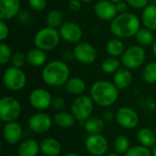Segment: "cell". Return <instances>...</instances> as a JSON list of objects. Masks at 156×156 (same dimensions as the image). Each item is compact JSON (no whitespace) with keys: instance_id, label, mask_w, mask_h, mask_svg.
Returning <instances> with one entry per match:
<instances>
[{"instance_id":"40","label":"cell","mask_w":156,"mask_h":156,"mask_svg":"<svg viewBox=\"0 0 156 156\" xmlns=\"http://www.w3.org/2000/svg\"><path fill=\"white\" fill-rule=\"evenodd\" d=\"M8 33H9V30H8L7 25L5 23L4 20H1L0 21V40L2 42L8 37Z\"/></svg>"},{"instance_id":"17","label":"cell","mask_w":156,"mask_h":156,"mask_svg":"<svg viewBox=\"0 0 156 156\" xmlns=\"http://www.w3.org/2000/svg\"><path fill=\"white\" fill-rule=\"evenodd\" d=\"M20 12L19 0H0V18L8 20L17 16Z\"/></svg>"},{"instance_id":"12","label":"cell","mask_w":156,"mask_h":156,"mask_svg":"<svg viewBox=\"0 0 156 156\" xmlns=\"http://www.w3.org/2000/svg\"><path fill=\"white\" fill-rule=\"evenodd\" d=\"M53 120L45 112H37L33 114L28 120V128L35 133L41 134L50 130Z\"/></svg>"},{"instance_id":"9","label":"cell","mask_w":156,"mask_h":156,"mask_svg":"<svg viewBox=\"0 0 156 156\" xmlns=\"http://www.w3.org/2000/svg\"><path fill=\"white\" fill-rule=\"evenodd\" d=\"M87 152L93 156H103L109 149L108 140L101 134H90L85 140Z\"/></svg>"},{"instance_id":"18","label":"cell","mask_w":156,"mask_h":156,"mask_svg":"<svg viewBox=\"0 0 156 156\" xmlns=\"http://www.w3.org/2000/svg\"><path fill=\"white\" fill-rule=\"evenodd\" d=\"M40 153L45 156H58L61 153V144L55 138L48 137L39 144Z\"/></svg>"},{"instance_id":"33","label":"cell","mask_w":156,"mask_h":156,"mask_svg":"<svg viewBox=\"0 0 156 156\" xmlns=\"http://www.w3.org/2000/svg\"><path fill=\"white\" fill-rule=\"evenodd\" d=\"M125 156H152V153L149 148L143 145H137L130 148Z\"/></svg>"},{"instance_id":"45","label":"cell","mask_w":156,"mask_h":156,"mask_svg":"<svg viewBox=\"0 0 156 156\" xmlns=\"http://www.w3.org/2000/svg\"><path fill=\"white\" fill-rule=\"evenodd\" d=\"M153 53H154V55L155 56L156 58V39L155 41L154 42V44H153Z\"/></svg>"},{"instance_id":"1","label":"cell","mask_w":156,"mask_h":156,"mask_svg":"<svg viewBox=\"0 0 156 156\" xmlns=\"http://www.w3.org/2000/svg\"><path fill=\"white\" fill-rule=\"evenodd\" d=\"M90 97L96 105L108 108L118 101L119 89L111 81L98 80L90 87Z\"/></svg>"},{"instance_id":"44","label":"cell","mask_w":156,"mask_h":156,"mask_svg":"<svg viewBox=\"0 0 156 156\" xmlns=\"http://www.w3.org/2000/svg\"><path fill=\"white\" fill-rule=\"evenodd\" d=\"M103 156H122L120 154L118 153H110V154H106L105 155Z\"/></svg>"},{"instance_id":"8","label":"cell","mask_w":156,"mask_h":156,"mask_svg":"<svg viewBox=\"0 0 156 156\" xmlns=\"http://www.w3.org/2000/svg\"><path fill=\"white\" fill-rule=\"evenodd\" d=\"M145 59V51L139 46L134 45L128 48L122 54L121 62L124 68L128 69H137L144 62Z\"/></svg>"},{"instance_id":"35","label":"cell","mask_w":156,"mask_h":156,"mask_svg":"<svg viewBox=\"0 0 156 156\" xmlns=\"http://www.w3.org/2000/svg\"><path fill=\"white\" fill-rule=\"evenodd\" d=\"M10 61L13 67L21 69L27 62V57L22 52H16L15 54H13Z\"/></svg>"},{"instance_id":"32","label":"cell","mask_w":156,"mask_h":156,"mask_svg":"<svg viewBox=\"0 0 156 156\" xmlns=\"http://www.w3.org/2000/svg\"><path fill=\"white\" fill-rule=\"evenodd\" d=\"M143 79L148 84L156 83V62H150L144 67Z\"/></svg>"},{"instance_id":"39","label":"cell","mask_w":156,"mask_h":156,"mask_svg":"<svg viewBox=\"0 0 156 156\" xmlns=\"http://www.w3.org/2000/svg\"><path fill=\"white\" fill-rule=\"evenodd\" d=\"M18 17V21L22 24V25H27L31 22L32 17L30 13H28L27 11L24 10V11H20L19 14L17 15Z\"/></svg>"},{"instance_id":"22","label":"cell","mask_w":156,"mask_h":156,"mask_svg":"<svg viewBox=\"0 0 156 156\" xmlns=\"http://www.w3.org/2000/svg\"><path fill=\"white\" fill-rule=\"evenodd\" d=\"M27 62L32 67H41L47 61V55L44 50L37 48L30 49L27 54Z\"/></svg>"},{"instance_id":"27","label":"cell","mask_w":156,"mask_h":156,"mask_svg":"<svg viewBox=\"0 0 156 156\" xmlns=\"http://www.w3.org/2000/svg\"><path fill=\"white\" fill-rule=\"evenodd\" d=\"M107 53L113 58H117L122 56L124 50V44L119 38H112L111 39L106 45Z\"/></svg>"},{"instance_id":"49","label":"cell","mask_w":156,"mask_h":156,"mask_svg":"<svg viewBox=\"0 0 156 156\" xmlns=\"http://www.w3.org/2000/svg\"><path fill=\"white\" fill-rule=\"evenodd\" d=\"M110 1H112V2L114 3V4H117V3H119V2H121V1H123V0H110Z\"/></svg>"},{"instance_id":"46","label":"cell","mask_w":156,"mask_h":156,"mask_svg":"<svg viewBox=\"0 0 156 156\" xmlns=\"http://www.w3.org/2000/svg\"><path fill=\"white\" fill-rule=\"evenodd\" d=\"M63 156H81L79 154H76V153H69V154H66Z\"/></svg>"},{"instance_id":"29","label":"cell","mask_w":156,"mask_h":156,"mask_svg":"<svg viewBox=\"0 0 156 156\" xmlns=\"http://www.w3.org/2000/svg\"><path fill=\"white\" fill-rule=\"evenodd\" d=\"M63 14L58 11V10H50L46 17V21L48 27H53V28H57V27H60L61 25L64 23L63 22Z\"/></svg>"},{"instance_id":"43","label":"cell","mask_w":156,"mask_h":156,"mask_svg":"<svg viewBox=\"0 0 156 156\" xmlns=\"http://www.w3.org/2000/svg\"><path fill=\"white\" fill-rule=\"evenodd\" d=\"M128 4H127V2L125 1H121V2H119V3H117L116 4V7H117V11H118V13H120V14H122V13H125L126 12V10H127V8H128Z\"/></svg>"},{"instance_id":"47","label":"cell","mask_w":156,"mask_h":156,"mask_svg":"<svg viewBox=\"0 0 156 156\" xmlns=\"http://www.w3.org/2000/svg\"><path fill=\"white\" fill-rule=\"evenodd\" d=\"M153 152H152V156H156V144L154 145V147H153Z\"/></svg>"},{"instance_id":"16","label":"cell","mask_w":156,"mask_h":156,"mask_svg":"<svg viewBox=\"0 0 156 156\" xmlns=\"http://www.w3.org/2000/svg\"><path fill=\"white\" fill-rule=\"evenodd\" d=\"M2 133L5 143L14 145L21 141L23 136V129L17 122H11L5 124Z\"/></svg>"},{"instance_id":"36","label":"cell","mask_w":156,"mask_h":156,"mask_svg":"<svg viewBox=\"0 0 156 156\" xmlns=\"http://www.w3.org/2000/svg\"><path fill=\"white\" fill-rule=\"evenodd\" d=\"M29 6L36 11H42L47 6V0H27Z\"/></svg>"},{"instance_id":"28","label":"cell","mask_w":156,"mask_h":156,"mask_svg":"<svg viewBox=\"0 0 156 156\" xmlns=\"http://www.w3.org/2000/svg\"><path fill=\"white\" fill-rule=\"evenodd\" d=\"M135 37H136L137 42L142 46H149L151 44H154V42L155 41L154 36L152 33V30L148 29L147 27L140 28Z\"/></svg>"},{"instance_id":"48","label":"cell","mask_w":156,"mask_h":156,"mask_svg":"<svg viewBox=\"0 0 156 156\" xmlns=\"http://www.w3.org/2000/svg\"><path fill=\"white\" fill-rule=\"evenodd\" d=\"M149 3L151 5H156V0H149Z\"/></svg>"},{"instance_id":"23","label":"cell","mask_w":156,"mask_h":156,"mask_svg":"<svg viewBox=\"0 0 156 156\" xmlns=\"http://www.w3.org/2000/svg\"><path fill=\"white\" fill-rule=\"evenodd\" d=\"M65 88L69 94L80 96L82 95V93L86 90V82L81 78L72 77L69 78V80L66 82Z\"/></svg>"},{"instance_id":"51","label":"cell","mask_w":156,"mask_h":156,"mask_svg":"<svg viewBox=\"0 0 156 156\" xmlns=\"http://www.w3.org/2000/svg\"><path fill=\"white\" fill-rule=\"evenodd\" d=\"M9 156H18V155H17V154H16V155H9Z\"/></svg>"},{"instance_id":"15","label":"cell","mask_w":156,"mask_h":156,"mask_svg":"<svg viewBox=\"0 0 156 156\" xmlns=\"http://www.w3.org/2000/svg\"><path fill=\"white\" fill-rule=\"evenodd\" d=\"M94 11L96 16L103 21H112L118 16L116 4L110 0L98 1L95 5Z\"/></svg>"},{"instance_id":"4","label":"cell","mask_w":156,"mask_h":156,"mask_svg":"<svg viewBox=\"0 0 156 156\" xmlns=\"http://www.w3.org/2000/svg\"><path fill=\"white\" fill-rule=\"evenodd\" d=\"M60 35L57 28L47 27L41 28L34 37V44L36 48L44 51L54 49L59 43Z\"/></svg>"},{"instance_id":"50","label":"cell","mask_w":156,"mask_h":156,"mask_svg":"<svg viewBox=\"0 0 156 156\" xmlns=\"http://www.w3.org/2000/svg\"><path fill=\"white\" fill-rule=\"evenodd\" d=\"M80 1L85 2V3H90V2H91V1H93V0H80Z\"/></svg>"},{"instance_id":"52","label":"cell","mask_w":156,"mask_h":156,"mask_svg":"<svg viewBox=\"0 0 156 156\" xmlns=\"http://www.w3.org/2000/svg\"><path fill=\"white\" fill-rule=\"evenodd\" d=\"M155 134H156V128H155Z\"/></svg>"},{"instance_id":"2","label":"cell","mask_w":156,"mask_h":156,"mask_svg":"<svg viewBox=\"0 0 156 156\" xmlns=\"http://www.w3.org/2000/svg\"><path fill=\"white\" fill-rule=\"evenodd\" d=\"M141 22L134 14L125 12L119 14L111 23V31L120 38L135 37L140 30Z\"/></svg>"},{"instance_id":"13","label":"cell","mask_w":156,"mask_h":156,"mask_svg":"<svg viewBox=\"0 0 156 156\" xmlns=\"http://www.w3.org/2000/svg\"><path fill=\"white\" fill-rule=\"evenodd\" d=\"M74 58L82 64H91L97 58L95 48L88 42H80L73 50Z\"/></svg>"},{"instance_id":"41","label":"cell","mask_w":156,"mask_h":156,"mask_svg":"<svg viewBox=\"0 0 156 156\" xmlns=\"http://www.w3.org/2000/svg\"><path fill=\"white\" fill-rule=\"evenodd\" d=\"M81 5H80V2L79 0H70L69 2V8L72 11V12H78L80 11Z\"/></svg>"},{"instance_id":"5","label":"cell","mask_w":156,"mask_h":156,"mask_svg":"<svg viewBox=\"0 0 156 156\" xmlns=\"http://www.w3.org/2000/svg\"><path fill=\"white\" fill-rule=\"evenodd\" d=\"M93 101L86 95H80L75 98L70 106V112L76 121L81 122H86L93 112Z\"/></svg>"},{"instance_id":"3","label":"cell","mask_w":156,"mask_h":156,"mask_svg":"<svg viewBox=\"0 0 156 156\" xmlns=\"http://www.w3.org/2000/svg\"><path fill=\"white\" fill-rule=\"evenodd\" d=\"M70 69L66 62L53 60L48 63L42 70V80L49 86L58 87L65 85L69 80Z\"/></svg>"},{"instance_id":"42","label":"cell","mask_w":156,"mask_h":156,"mask_svg":"<svg viewBox=\"0 0 156 156\" xmlns=\"http://www.w3.org/2000/svg\"><path fill=\"white\" fill-rule=\"evenodd\" d=\"M103 121L105 122H111L113 121V119L115 118V115L113 114V112L112 111H105L102 114V117Z\"/></svg>"},{"instance_id":"34","label":"cell","mask_w":156,"mask_h":156,"mask_svg":"<svg viewBox=\"0 0 156 156\" xmlns=\"http://www.w3.org/2000/svg\"><path fill=\"white\" fill-rule=\"evenodd\" d=\"M12 52L9 48V46L5 43H1L0 44V63L2 65L6 64L8 61L11 60L12 58Z\"/></svg>"},{"instance_id":"20","label":"cell","mask_w":156,"mask_h":156,"mask_svg":"<svg viewBox=\"0 0 156 156\" xmlns=\"http://www.w3.org/2000/svg\"><path fill=\"white\" fill-rule=\"evenodd\" d=\"M133 81V75L130 69L123 68L120 69L114 73L113 83L119 90H124L128 88Z\"/></svg>"},{"instance_id":"25","label":"cell","mask_w":156,"mask_h":156,"mask_svg":"<svg viewBox=\"0 0 156 156\" xmlns=\"http://www.w3.org/2000/svg\"><path fill=\"white\" fill-rule=\"evenodd\" d=\"M142 20L145 27L156 30V5H148L142 14Z\"/></svg>"},{"instance_id":"14","label":"cell","mask_w":156,"mask_h":156,"mask_svg":"<svg viewBox=\"0 0 156 156\" xmlns=\"http://www.w3.org/2000/svg\"><path fill=\"white\" fill-rule=\"evenodd\" d=\"M60 37L69 43H80L82 38V30L79 25L71 21L64 22L58 29Z\"/></svg>"},{"instance_id":"11","label":"cell","mask_w":156,"mask_h":156,"mask_svg":"<svg viewBox=\"0 0 156 156\" xmlns=\"http://www.w3.org/2000/svg\"><path fill=\"white\" fill-rule=\"evenodd\" d=\"M29 103L30 105L38 111H44L52 105L53 98L51 93L43 88H37L33 90L29 94Z\"/></svg>"},{"instance_id":"10","label":"cell","mask_w":156,"mask_h":156,"mask_svg":"<svg viewBox=\"0 0 156 156\" xmlns=\"http://www.w3.org/2000/svg\"><path fill=\"white\" fill-rule=\"evenodd\" d=\"M115 120L122 128L126 130L136 128L140 121L138 113L131 107H121L115 114Z\"/></svg>"},{"instance_id":"19","label":"cell","mask_w":156,"mask_h":156,"mask_svg":"<svg viewBox=\"0 0 156 156\" xmlns=\"http://www.w3.org/2000/svg\"><path fill=\"white\" fill-rule=\"evenodd\" d=\"M40 152L39 144L34 139H27L20 143L17 148L18 156H37Z\"/></svg>"},{"instance_id":"24","label":"cell","mask_w":156,"mask_h":156,"mask_svg":"<svg viewBox=\"0 0 156 156\" xmlns=\"http://www.w3.org/2000/svg\"><path fill=\"white\" fill-rule=\"evenodd\" d=\"M53 122L57 126H58L61 129H69L75 124L76 119L71 114V112L61 111L55 114Z\"/></svg>"},{"instance_id":"31","label":"cell","mask_w":156,"mask_h":156,"mask_svg":"<svg viewBox=\"0 0 156 156\" xmlns=\"http://www.w3.org/2000/svg\"><path fill=\"white\" fill-rule=\"evenodd\" d=\"M113 147L116 153L120 154H125L131 148L130 140L124 135H119L113 142Z\"/></svg>"},{"instance_id":"26","label":"cell","mask_w":156,"mask_h":156,"mask_svg":"<svg viewBox=\"0 0 156 156\" xmlns=\"http://www.w3.org/2000/svg\"><path fill=\"white\" fill-rule=\"evenodd\" d=\"M137 139L143 146L147 148L154 147L156 144L155 132L149 128H142L137 133Z\"/></svg>"},{"instance_id":"21","label":"cell","mask_w":156,"mask_h":156,"mask_svg":"<svg viewBox=\"0 0 156 156\" xmlns=\"http://www.w3.org/2000/svg\"><path fill=\"white\" fill-rule=\"evenodd\" d=\"M84 129L90 134H101L105 128V122L98 116H91L84 122Z\"/></svg>"},{"instance_id":"37","label":"cell","mask_w":156,"mask_h":156,"mask_svg":"<svg viewBox=\"0 0 156 156\" xmlns=\"http://www.w3.org/2000/svg\"><path fill=\"white\" fill-rule=\"evenodd\" d=\"M127 4L136 9H144L149 5V0H125Z\"/></svg>"},{"instance_id":"7","label":"cell","mask_w":156,"mask_h":156,"mask_svg":"<svg viewBox=\"0 0 156 156\" xmlns=\"http://www.w3.org/2000/svg\"><path fill=\"white\" fill-rule=\"evenodd\" d=\"M3 83L5 87L13 91H18L25 88L27 84V76L21 69L8 67L3 73Z\"/></svg>"},{"instance_id":"6","label":"cell","mask_w":156,"mask_h":156,"mask_svg":"<svg viewBox=\"0 0 156 156\" xmlns=\"http://www.w3.org/2000/svg\"><path fill=\"white\" fill-rule=\"evenodd\" d=\"M19 101L12 96H4L0 101V120L5 122H16L21 114Z\"/></svg>"},{"instance_id":"38","label":"cell","mask_w":156,"mask_h":156,"mask_svg":"<svg viewBox=\"0 0 156 156\" xmlns=\"http://www.w3.org/2000/svg\"><path fill=\"white\" fill-rule=\"evenodd\" d=\"M65 105H66V101L62 97H55V98H53L51 106L53 107L54 110H56L58 112H61L65 108Z\"/></svg>"},{"instance_id":"30","label":"cell","mask_w":156,"mask_h":156,"mask_svg":"<svg viewBox=\"0 0 156 156\" xmlns=\"http://www.w3.org/2000/svg\"><path fill=\"white\" fill-rule=\"evenodd\" d=\"M121 61L117 58L110 57L106 58L102 62H101V69L108 74L111 73H115L120 69L121 67Z\"/></svg>"}]
</instances>
